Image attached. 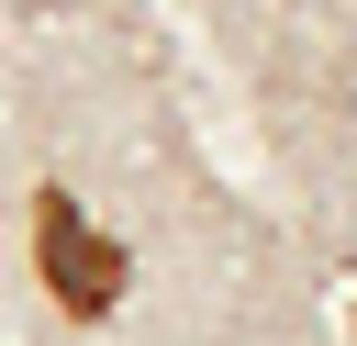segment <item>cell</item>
Returning <instances> with one entry per match:
<instances>
[{
	"label": "cell",
	"mask_w": 357,
	"mask_h": 346,
	"mask_svg": "<svg viewBox=\"0 0 357 346\" xmlns=\"http://www.w3.org/2000/svg\"><path fill=\"white\" fill-rule=\"evenodd\" d=\"M33 268H45V301H56L67 324H100V313L123 301V279H134V257H123L67 190H33Z\"/></svg>",
	"instance_id": "cell-1"
}]
</instances>
